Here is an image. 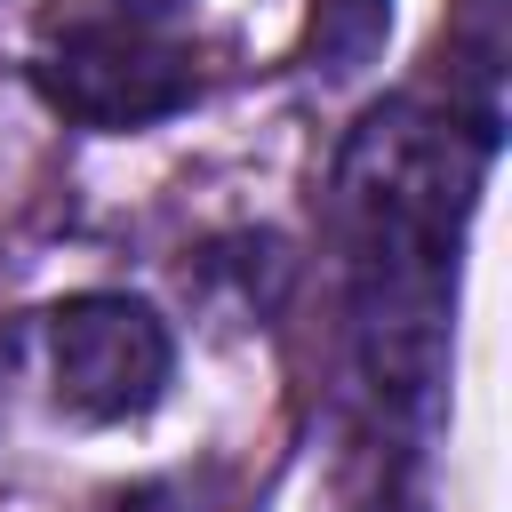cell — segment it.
Returning <instances> with one entry per match:
<instances>
[{
  "mask_svg": "<svg viewBox=\"0 0 512 512\" xmlns=\"http://www.w3.org/2000/svg\"><path fill=\"white\" fill-rule=\"evenodd\" d=\"M32 88L48 96V112L120 136V128H152V120L184 112L200 96V72L144 8H96L40 40Z\"/></svg>",
  "mask_w": 512,
  "mask_h": 512,
  "instance_id": "obj_2",
  "label": "cell"
},
{
  "mask_svg": "<svg viewBox=\"0 0 512 512\" xmlns=\"http://www.w3.org/2000/svg\"><path fill=\"white\" fill-rule=\"evenodd\" d=\"M176 376V336L144 296L120 288H88L64 296L48 312V384L56 408L88 416V424H128L144 408H160Z\"/></svg>",
  "mask_w": 512,
  "mask_h": 512,
  "instance_id": "obj_3",
  "label": "cell"
},
{
  "mask_svg": "<svg viewBox=\"0 0 512 512\" xmlns=\"http://www.w3.org/2000/svg\"><path fill=\"white\" fill-rule=\"evenodd\" d=\"M488 152H496V128L480 120H456V112L432 120L424 104H384L352 128L336 160L360 360L392 400H424L440 384L456 248H464Z\"/></svg>",
  "mask_w": 512,
  "mask_h": 512,
  "instance_id": "obj_1",
  "label": "cell"
},
{
  "mask_svg": "<svg viewBox=\"0 0 512 512\" xmlns=\"http://www.w3.org/2000/svg\"><path fill=\"white\" fill-rule=\"evenodd\" d=\"M392 40V0H312L304 24V72L312 80H360Z\"/></svg>",
  "mask_w": 512,
  "mask_h": 512,
  "instance_id": "obj_4",
  "label": "cell"
}]
</instances>
